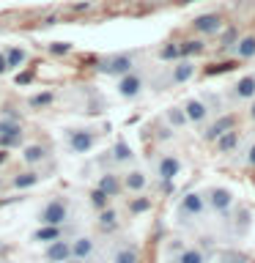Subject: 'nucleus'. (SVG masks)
Masks as SVG:
<instances>
[{"mask_svg":"<svg viewBox=\"0 0 255 263\" xmlns=\"http://www.w3.org/2000/svg\"><path fill=\"white\" fill-rule=\"evenodd\" d=\"M113 263H140V255L135 247H118L113 252Z\"/></svg>","mask_w":255,"mask_h":263,"instance_id":"29","label":"nucleus"},{"mask_svg":"<svg viewBox=\"0 0 255 263\" xmlns=\"http://www.w3.org/2000/svg\"><path fill=\"white\" fill-rule=\"evenodd\" d=\"M178 52H181V58H195V55L206 52V44L201 39H187V41H181V44H178Z\"/></svg>","mask_w":255,"mask_h":263,"instance_id":"27","label":"nucleus"},{"mask_svg":"<svg viewBox=\"0 0 255 263\" xmlns=\"http://www.w3.org/2000/svg\"><path fill=\"white\" fill-rule=\"evenodd\" d=\"M206 211H209V209H206L203 192H187V195L178 200L176 217H178V222H192V219H201Z\"/></svg>","mask_w":255,"mask_h":263,"instance_id":"1","label":"nucleus"},{"mask_svg":"<svg viewBox=\"0 0 255 263\" xmlns=\"http://www.w3.org/2000/svg\"><path fill=\"white\" fill-rule=\"evenodd\" d=\"M165 118H168V123H170V129H184L187 126V115H184V110L181 107H168L165 110Z\"/></svg>","mask_w":255,"mask_h":263,"instance_id":"28","label":"nucleus"},{"mask_svg":"<svg viewBox=\"0 0 255 263\" xmlns=\"http://www.w3.org/2000/svg\"><path fill=\"white\" fill-rule=\"evenodd\" d=\"M230 96L239 99V102H250V99H255V74L239 77L233 85H230Z\"/></svg>","mask_w":255,"mask_h":263,"instance_id":"14","label":"nucleus"},{"mask_svg":"<svg viewBox=\"0 0 255 263\" xmlns=\"http://www.w3.org/2000/svg\"><path fill=\"white\" fill-rule=\"evenodd\" d=\"M250 118L255 121V99H250Z\"/></svg>","mask_w":255,"mask_h":263,"instance_id":"38","label":"nucleus"},{"mask_svg":"<svg viewBox=\"0 0 255 263\" xmlns=\"http://www.w3.org/2000/svg\"><path fill=\"white\" fill-rule=\"evenodd\" d=\"M228 263H242V260H228Z\"/></svg>","mask_w":255,"mask_h":263,"instance_id":"39","label":"nucleus"},{"mask_svg":"<svg viewBox=\"0 0 255 263\" xmlns=\"http://www.w3.org/2000/svg\"><path fill=\"white\" fill-rule=\"evenodd\" d=\"M195 71H197V66L192 58H178L170 69V85H184V82L195 77Z\"/></svg>","mask_w":255,"mask_h":263,"instance_id":"10","label":"nucleus"},{"mask_svg":"<svg viewBox=\"0 0 255 263\" xmlns=\"http://www.w3.org/2000/svg\"><path fill=\"white\" fill-rule=\"evenodd\" d=\"M145 88V77L140 71H126L123 77H118V96L121 99H137Z\"/></svg>","mask_w":255,"mask_h":263,"instance_id":"7","label":"nucleus"},{"mask_svg":"<svg viewBox=\"0 0 255 263\" xmlns=\"http://www.w3.org/2000/svg\"><path fill=\"white\" fill-rule=\"evenodd\" d=\"M8 71V63H6V55L0 52V74H6Z\"/></svg>","mask_w":255,"mask_h":263,"instance_id":"37","label":"nucleus"},{"mask_svg":"<svg viewBox=\"0 0 255 263\" xmlns=\"http://www.w3.org/2000/svg\"><path fill=\"white\" fill-rule=\"evenodd\" d=\"M94 255V238L90 236H80L71 241V260H88Z\"/></svg>","mask_w":255,"mask_h":263,"instance_id":"17","label":"nucleus"},{"mask_svg":"<svg viewBox=\"0 0 255 263\" xmlns=\"http://www.w3.org/2000/svg\"><path fill=\"white\" fill-rule=\"evenodd\" d=\"M96 145L94 129H66V148L71 154H88Z\"/></svg>","mask_w":255,"mask_h":263,"instance_id":"5","label":"nucleus"},{"mask_svg":"<svg viewBox=\"0 0 255 263\" xmlns=\"http://www.w3.org/2000/svg\"><path fill=\"white\" fill-rule=\"evenodd\" d=\"M3 55H6L8 71H11V69H20V66L28 61V49H22V47H6Z\"/></svg>","mask_w":255,"mask_h":263,"instance_id":"25","label":"nucleus"},{"mask_svg":"<svg viewBox=\"0 0 255 263\" xmlns=\"http://www.w3.org/2000/svg\"><path fill=\"white\" fill-rule=\"evenodd\" d=\"M228 129H236V115H220L217 121L203 129V140L206 143H214V140H217L220 135H225Z\"/></svg>","mask_w":255,"mask_h":263,"instance_id":"13","label":"nucleus"},{"mask_svg":"<svg viewBox=\"0 0 255 263\" xmlns=\"http://www.w3.org/2000/svg\"><path fill=\"white\" fill-rule=\"evenodd\" d=\"M151 197H145V195H140V197H132L129 200V211L132 214H145V211H151Z\"/></svg>","mask_w":255,"mask_h":263,"instance_id":"31","label":"nucleus"},{"mask_svg":"<svg viewBox=\"0 0 255 263\" xmlns=\"http://www.w3.org/2000/svg\"><path fill=\"white\" fill-rule=\"evenodd\" d=\"M181 159L176 154H162L159 159H156V176H159V181H173L181 173Z\"/></svg>","mask_w":255,"mask_h":263,"instance_id":"11","label":"nucleus"},{"mask_svg":"<svg viewBox=\"0 0 255 263\" xmlns=\"http://www.w3.org/2000/svg\"><path fill=\"white\" fill-rule=\"evenodd\" d=\"M244 162L250 164V167H255V140L250 145H247V154H244Z\"/></svg>","mask_w":255,"mask_h":263,"instance_id":"35","label":"nucleus"},{"mask_svg":"<svg viewBox=\"0 0 255 263\" xmlns=\"http://www.w3.org/2000/svg\"><path fill=\"white\" fill-rule=\"evenodd\" d=\"M30 80H33L30 71H25V74H20V77H16V82H20V85H25V82H30Z\"/></svg>","mask_w":255,"mask_h":263,"instance_id":"36","label":"nucleus"},{"mask_svg":"<svg viewBox=\"0 0 255 263\" xmlns=\"http://www.w3.org/2000/svg\"><path fill=\"white\" fill-rule=\"evenodd\" d=\"M178 58H181L178 44H165V47L159 49V61H165V63H176Z\"/></svg>","mask_w":255,"mask_h":263,"instance_id":"32","label":"nucleus"},{"mask_svg":"<svg viewBox=\"0 0 255 263\" xmlns=\"http://www.w3.org/2000/svg\"><path fill=\"white\" fill-rule=\"evenodd\" d=\"M49 55H66V52H71V44L69 41H55V44H49Z\"/></svg>","mask_w":255,"mask_h":263,"instance_id":"34","label":"nucleus"},{"mask_svg":"<svg viewBox=\"0 0 255 263\" xmlns=\"http://www.w3.org/2000/svg\"><path fill=\"white\" fill-rule=\"evenodd\" d=\"M22 159H25V164L36 167V164H41V162L47 159V145H41V143L25 145V148H22Z\"/></svg>","mask_w":255,"mask_h":263,"instance_id":"19","label":"nucleus"},{"mask_svg":"<svg viewBox=\"0 0 255 263\" xmlns=\"http://www.w3.org/2000/svg\"><path fill=\"white\" fill-rule=\"evenodd\" d=\"M132 69H135V55H129V52L102 58V61L96 63V71L107 74V77H123V74L132 71Z\"/></svg>","mask_w":255,"mask_h":263,"instance_id":"3","label":"nucleus"},{"mask_svg":"<svg viewBox=\"0 0 255 263\" xmlns=\"http://www.w3.org/2000/svg\"><path fill=\"white\" fill-rule=\"evenodd\" d=\"M99 189H102L104 195H110V197H118V192H121V178L115 176V173H104L102 178H99V184H96Z\"/></svg>","mask_w":255,"mask_h":263,"instance_id":"22","label":"nucleus"},{"mask_svg":"<svg viewBox=\"0 0 255 263\" xmlns=\"http://www.w3.org/2000/svg\"><path fill=\"white\" fill-rule=\"evenodd\" d=\"M99 217H96V225H99V230H104V233H110V230H115L118 228V211L115 209H102V211H96Z\"/></svg>","mask_w":255,"mask_h":263,"instance_id":"21","label":"nucleus"},{"mask_svg":"<svg viewBox=\"0 0 255 263\" xmlns=\"http://www.w3.org/2000/svg\"><path fill=\"white\" fill-rule=\"evenodd\" d=\"M132 159H135L132 145L126 143V140H118V143L113 145V162H115V164H129Z\"/></svg>","mask_w":255,"mask_h":263,"instance_id":"24","label":"nucleus"},{"mask_svg":"<svg viewBox=\"0 0 255 263\" xmlns=\"http://www.w3.org/2000/svg\"><path fill=\"white\" fill-rule=\"evenodd\" d=\"M233 58L239 61H252L255 58V36H242L233 41Z\"/></svg>","mask_w":255,"mask_h":263,"instance_id":"18","label":"nucleus"},{"mask_svg":"<svg viewBox=\"0 0 255 263\" xmlns=\"http://www.w3.org/2000/svg\"><path fill=\"white\" fill-rule=\"evenodd\" d=\"M69 217H71L69 203L61 200V197L47 200L44 205H41V211H39V222H41V225H66Z\"/></svg>","mask_w":255,"mask_h":263,"instance_id":"2","label":"nucleus"},{"mask_svg":"<svg viewBox=\"0 0 255 263\" xmlns=\"http://www.w3.org/2000/svg\"><path fill=\"white\" fill-rule=\"evenodd\" d=\"M30 238L39 244H49V241H55V238H63V225H41Z\"/></svg>","mask_w":255,"mask_h":263,"instance_id":"20","label":"nucleus"},{"mask_svg":"<svg viewBox=\"0 0 255 263\" xmlns=\"http://www.w3.org/2000/svg\"><path fill=\"white\" fill-rule=\"evenodd\" d=\"M203 197H206V209L214 214H228L233 209V200H236L228 186H209L203 192Z\"/></svg>","mask_w":255,"mask_h":263,"instance_id":"4","label":"nucleus"},{"mask_svg":"<svg viewBox=\"0 0 255 263\" xmlns=\"http://www.w3.org/2000/svg\"><path fill=\"white\" fill-rule=\"evenodd\" d=\"M192 30L197 33V36H217V33L222 30V16L220 14H197L192 20Z\"/></svg>","mask_w":255,"mask_h":263,"instance_id":"9","label":"nucleus"},{"mask_svg":"<svg viewBox=\"0 0 255 263\" xmlns=\"http://www.w3.org/2000/svg\"><path fill=\"white\" fill-rule=\"evenodd\" d=\"M121 186L126 189V192H135V195H140V192H143V189L148 186V176H145L143 170H129V173H123Z\"/></svg>","mask_w":255,"mask_h":263,"instance_id":"16","label":"nucleus"},{"mask_svg":"<svg viewBox=\"0 0 255 263\" xmlns=\"http://www.w3.org/2000/svg\"><path fill=\"white\" fill-rule=\"evenodd\" d=\"M52 102H55V93H52V90H44V93H36V96L28 99L30 110H41V107H47V104H52Z\"/></svg>","mask_w":255,"mask_h":263,"instance_id":"30","label":"nucleus"},{"mask_svg":"<svg viewBox=\"0 0 255 263\" xmlns=\"http://www.w3.org/2000/svg\"><path fill=\"white\" fill-rule=\"evenodd\" d=\"M239 143H242V132L239 129H228L225 135H220L214 140V148H217V154H233Z\"/></svg>","mask_w":255,"mask_h":263,"instance_id":"15","label":"nucleus"},{"mask_svg":"<svg viewBox=\"0 0 255 263\" xmlns=\"http://www.w3.org/2000/svg\"><path fill=\"white\" fill-rule=\"evenodd\" d=\"M181 110H184L187 121H189V123H195V126H203V123L209 121V115H211L209 104H206L201 96H189L187 102L181 104Z\"/></svg>","mask_w":255,"mask_h":263,"instance_id":"8","label":"nucleus"},{"mask_svg":"<svg viewBox=\"0 0 255 263\" xmlns=\"http://www.w3.org/2000/svg\"><path fill=\"white\" fill-rule=\"evenodd\" d=\"M39 173L36 170H25V173H16V176L11 178V186L14 189H30V186H36L39 184Z\"/></svg>","mask_w":255,"mask_h":263,"instance_id":"26","label":"nucleus"},{"mask_svg":"<svg viewBox=\"0 0 255 263\" xmlns=\"http://www.w3.org/2000/svg\"><path fill=\"white\" fill-rule=\"evenodd\" d=\"M90 205H94L96 211H102V209H107V205H110V195H104L102 189H94V192H90Z\"/></svg>","mask_w":255,"mask_h":263,"instance_id":"33","label":"nucleus"},{"mask_svg":"<svg viewBox=\"0 0 255 263\" xmlns=\"http://www.w3.org/2000/svg\"><path fill=\"white\" fill-rule=\"evenodd\" d=\"M44 258L49 263H69L71 260V241H66V238H55V241H49Z\"/></svg>","mask_w":255,"mask_h":263,"instance_id":"12","label":"nucleus"},{"mask_svg":"<svg viewBox=\"0 0 255 263\" xmlns=\"http://www.w3.org/2000/svg\"><path fill=\"white\" fill-rule=\"evenodd\" d=\"M173 263H206V252L201 247H184V250L173 258Z\"/></svg>","mask_w":255,"mask_h":263,"instance_id":"23","label":"nucleus"},{"mask_svg":"<svg viewBox=\"0 0 255 263\" xmlns=\"http://www.w3.org/2000/svg\"><path fill=\"white\" fill-rule=\"evenodd\" d=\"M22 123L14 118H0V148H20L22 145Z\"/></svg>","mask_w":255,"mask_h":263,"instance_id":"6","label":"nucleus"}]
</instances>
